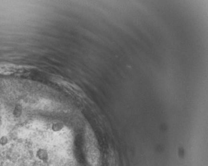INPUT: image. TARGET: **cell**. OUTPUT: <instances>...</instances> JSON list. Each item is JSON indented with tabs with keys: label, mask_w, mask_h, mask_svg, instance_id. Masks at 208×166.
<instances>
[{
	"label": "cell",
	"mask_w": 208,
	"mask_h": 166,
	"mask_svg": "<svg viewBox=\"0 0 208 166\" xmlns=\"http://www.w3.org/2000/svg\"><path fill=\"white\" fill-rule=\"evenodd\" d=\"M36 158L40 159V161L42 162H46L48 159V153H47V150L45 149H43V148H40L36 151Z\"/></svg>",
	"instance_id": "cell-1"
},
{
	"label": "cell",
	"mask_w": 208,
	"mask_h": 166,
	"mask_svg": "<svg viewBox=\"0 0 208 166\" xmlns=\"http://www.w3.org/2000/svg\"><path fill=\"white\" fill-rule=\"evenodd\" d=\"M22 113V109L21 108H19V106L16 107L15 108L14 111H13V115L15 117H19L20 115H21Z\"/></svg>",
	"instance_id": "cell-2"
},
{
	"label": "cell",
	"mask_w": 208,
	"mask_h": 166,
	"mask_svg": "<svg viewBox=\"0 0 208 166\" xmlns=\"http://www.w3.org/2000/svg\"><path fill=\"white\" fill-rule=\"evenodd\" d=\"M8 143V138L7 136H3L0 138V144L1 145V146H5V145H7Z\"/></svg>",
	"instance_id": "cell-3"
}]
</instances>
